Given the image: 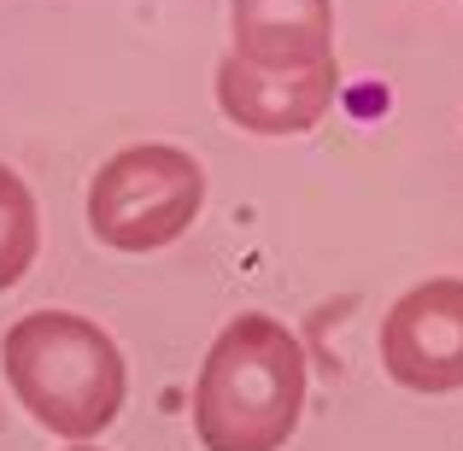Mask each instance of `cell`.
Listing matches in <instances>:
<instances>
[{"label":"cell","instance_id":"obj_1","mask_svg":"<svg viewBox=\"0 0 463 451\" xmlns=\"http://www.w3.org/2000/svg\"><path fill=\"white\" fill-rule=\"evenodd\" d=\"M311 393L306 346L288 323L241 311L205 346L194 381V434L205 451H282Z\"/></svg>","mask_w":463,"mask_h":451},{"label":"cell","instance_id":"obj_4","mask_svg":"<svg viewBox=\"0 0 463 451\" xmlns=\"http://www.w3.org/2000/svg\"><path fill=\"white\" fill-rule=\"evenodd\" d=\"M382 370L393 387L440 399L463 387V276L405 287L382 316Z\"/></svg>","mask_w":463,"mask_h":451},{"label":"cell","instance_id":"obj_6","mask_svg":"<svg viewBox=\"0 0 463 451\" xmlns=\"http://www.w3.org/2000/svg\"><path fill=\"white\" fill-rule=\"evenodd\" d=\"M235 59L264 70H306L335 59V0H229Z\"/></svg>","mask_w":463,"mask_h":451},{"label":"cell","instance_id":"obj_3","mask_svg":"<svg viewBox=\"0 0 463 451\" xmlns=\"http://www.w3.org/2000/svg\"><path fill=\"white\" fill-rule=\"evenodd\" d=\"M205 205V170L170 141H136L112 153L89 182V229L112 252H165L194 229Z\"/></svg>","mask_w":463,"mask_h":451},{"label":"cell","instance_id":"obj_7","mask_svg":"<svg viewBox=\"0 0 463 451\" xmlns=\"http://www.w3.org/2000/svg\"><path fill=\"white\" fill-rule=\"evenodd\" d=\"M35 252H42V211H35V193L24 188L18 170L0 164V294L30 276Z\"/></svg>","mask_w":463,"mask_h":451},{"label":"cell","instance_id":"obj_2","mask_svg":"<svg viewBox=\"0 0 463 451\" xmlns=\"http://www.w3.org/2000/svg\"><path fill=\"white\" fill-rule=\"evenodd\" d=\"M0 375L12 399L53 440L89 446L118 422L129 370L118 340L82 311H30L0 340Z\"/></svg>","mask_w":463,"mask_h":451},{"label":"cell","instance_id":"obj_5","mask_svg":"<svg viewBox=\"0 0 463 451\" xmlns=\"http://www.w3.org/2000/svg\"><path fill=\"white\" fill-rule=\"evenodd\" d=\"M335 94H340L335 59L306 65V70H264V65H247V59L229 53L217 65V106L247 136H306V129H317L328 117Z\"/></svg>","mask_w":463,"mask_h":451},{"label":"cell","instance_id":"obj_8","mask_svg":"<svg viewBox=\"0 0 463 451\" xmlns=\"http://www.w3.org/2000/svg\"><path fill=\"white\" fill-rule=\"evenodd\" d=\"M65 451H100V446H65Z\"/></svg>","mask_w":463,"mask_h":451}]
</instances>
